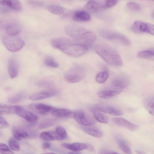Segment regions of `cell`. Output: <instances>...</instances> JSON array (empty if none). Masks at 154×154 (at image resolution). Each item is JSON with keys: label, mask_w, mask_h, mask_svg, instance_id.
<instances>
[{"label": "cell", "mask_w": 154, "mask_h": 154, "mask_svg": "<svg viewBox=\"0 0 154 154\" xmlns=\"http://www.w3.org/2000/svg\"><path fill=\"white\" fill-rule=\"evenodd\" d=\"M29 3L31 5L36 7H40L43 5V3L37 0H29Z\"/></svg>", "instance_id": "cell-42"}, {"label": "cell", "mask_w": 154, "mask_h": 154, "mask_svg": "<svg viewBox=\"0 0 154 154\" xmlns=\"http://www.w3.org/2000/svg\"><path fill=\"white\" fill-rule=\"evenodd\" d=\"M41 138L45 140H61L55 131H45L42 132L40 134Z\"/></svg>", "instance_id": "cell-23"}, {"label": "cell", "mask_w": 154, "mask_h": 154, "mask_svg": "<svg viewBox=\"0 0 154 154\" xmlns=\"http://www.w3.org/2000/svg\"><path fill=\"white\" fill-rule=\"evenodd\" d=\"M89 109L92 112H102L113 116H121L122 112L119 109L112 106L101 104H95L91 106Z\"/></svg>", "instance_id": "cell-8"}, {"label": "cell", "mask_w": 154, "mask_h": 154, "mask_svg": "<svg viewBox=\"0 0 154 154\" xmlns=\"http://www.w3.org/2000/svg\"><path fill=\"white\" fill-rule=\"evenodd\" d=\"M29 109L33 112L41 115H46L54 109L53 107L42 103H34L30 104Z\"/></svg>", "instance_id": "cell-10"}, {"label": "cell", "mask_w": 154, "mask_h": 154, "mask_svg": "<svg viewBox=\"0 0 154 154\" xmlns=\"http://www.w3.org/2000/svg\"><path fill=\"white\" fill-rule=\"evenodd\" d=\"M116 140L118 146L122 151L126 154L131 153V150L126 141L120 137H117Z\"/></svg>", "instance_id": "cell-24"}, {"label": "cell", "mask_w": 154, "mask_h": 154, "mask_svg": "<svg viewBox=\"0 0 154 154\" xmlns=\"http://www.w3.org/2000/svg\"><path fill=\"white\" fill-rule=\"evenodd\" d=\"M132 31L135 33L139 34L146 33L153 35L154 25L152 24L140 21H136L131 27Z\"/></svg>", "instance_id": "cell-7"}, {"label": "cell", "mask_w": 154, "mask_h": 154, "mask_svg": "<svg viewBox=\"0 0 154 154\" xmlns=\"http://www.w3.org/2000/svg\"><path fill=\"white\" fill-rule=\"evenodd\" d=\"M72 42V38L65 37H58L53 39L51 41V43L54 48L59 49L63 45Z\"/></svg>", "instance_id": "cell-22"}, {"label": "cell", "mask_w": 154, "mask_h": 154, "mask_svg": "<svg viewBox=\"0 0 154 154\" xmlns=\"http://www.w3.org/2000/svg\"><path fill=\"white\" fill-rule=\"evenodd\" d=\"M9 10L8 8H7L5 6L0 7V14H4L7 13L8 12Z\"/></svg>", "instance_id": "cell-46"}, {"label": "cell", "mask_w": 154, "mask_h": 154, "mask_svg": "<svg viewBox=\"0 0 154 154\" xmlns=\"http://www.w3.org/2000/svg\"><path fill=\"white\" fill-rule=\"evenodd\" d=\"M37 85L40 87L50 88L53 87L54 84L51 81L43 79L38 81L37 82Z\"/></svg>", "instance_id": "cell-39"}, {"label": "cell", "mask_w": 154, "mask_h": 154, "mask_svg": "<svg viewBox=\"0 0 154 154\" xmlns=\"http://www.w3.org/2000/svg\"><path fill=\"white\" fill-rule=\"evenodd\" d=\"M138 56L141 58L153 60L154 57V49H152L140 51L138 54Z\"/></svg>", "instance_id": "cell-31"}, {"label": "cell", "mask_w": 154, "mask_h": 154, "mask_svg": "<svg viewBox=\"0 0 154 154\" xmlns=\"http://www.w3.org/2000/svg\"><path fill=\"white\" fill-rule=\"evenodd\" d=\"M0 153L5 154H13V152L5 144L0 143Z\"/></svg>", "instance_id": "cell-40"}, {"label": "cell", "mask_w": 154, "mask_h": 154, "mask_svg": "<svg viewBox=\"0 0 154 154\" xmlns=\"http://www.w3.org/2000/svg\"><path fill=\"white\" fill-rule=\"evenodd\" d=\"M85 8L87 9L93 11H97L105 9L106 8L105 5L94 1L88 2L85 5Z\"/></svg>", "instance_id": "cell-29"}, {"label": "cell", "mask_w": 154, "mask_h": 154, "mask_svg": "<svg viewBox=\"0 0 154 154\" xmlns=\"http://www.w3.org/2000/svg\"><path fill=\"white\" fill-rule=\"evenodd\" d=\"M136 152L138 154H144L145 153L144 152H143L138 150H136Z\"/></svg>", "instance_id": "cell-48"}, {"label": "cell", "mask_w": 154, "mask_h": 154, "mask_svg": "<svg viewBox=\"0 0 154 154\" xmlns=\"http://www.w3.org/2000/svg\"><path fill=\"white\" fill-rule=\"evenodd\" d=\"M100 33L102 37L106 39L118 41L126 45H128L130 44V42L128 38L121 33L106 30H102Z\"/></svg>", "instance_id": "cell-6"}, {"label": "cell", "mask_w": 154, "mask_h": 154, "mask_svg": "<svg viewBox=\"0 0 154 154\" xmlns=\"http://www.w3.org/2000/svg\"><path fill=\"white\" fill-rule=\"evenodd\" d=\"M2 42L6 48L12 52L20 51L24 45V41L17 35L5 37L3 39Z\"/></svg>", "instance_id": "cell-5"}, {"label": "cell", "mask_w": 154, "mask_h": 154, "mask_svg": "<svg viewBox=\"0 0 154 154\" xmlns=\"http://www.w3.org/2000/svg\"><path fill=\"white\" fill-rule=\"evenodd\" d=\"M89 49L86 46L70 42L63 45L59 50L69 56L78 57L86 54Z\"/></svg>", "instance_id": "cell-3"}, {"label": "cell", "mask_w": 154, "mask_h": 154, "mask_svg": "<svg viewBox=\"0 0 154 154\" xmlns=\"http://www.w3.org/2000/svg\"><path fill=\"white\" fill-rule=\"evenodd\" d=\"M127 7L133 11H138L140 9V6L137 3L133 2H129L126 4Z\"/></svg>", "instance_id": "cell-41"}, {"label": "cell", "mask_w": 154, "mask_h": 154, "mask_svg": "<svg viewBox=\"0 0 154 154\" xmlns=\"http://www.w3.org/2000/svg\"><path fill=\"white\" fill-rule=\"evenodd\" d=\"M17 140L14 137H11L9 140V146L12 150L14 151H18L20 149L19 144Z\"/></svg>", "instance_id": "cell-35"}, {"label": "cell", "mask_w": 154, "mask_h": 154, "mask_svg": "<svg viewBox=\"0 0 154 154\" xmlns=\"http://www.w3.org/2000/svg\"><path fill=\"white\" fill-rule=\"evenodd\" d=\"M8 126L7 122L0 115V128H7Z\"/></svg>", "instance_id": "cell-44"}, {"label": "cell", "mask_w": 154, "mask_h": 154, "mask_svg": "<svg viewBox=\"0 0 154 154\" xmlns=\"http://www.w3.org/2000/svg\"><path fill=\"white\" fill-rule=\"evenodd\" d=\"M120 92L114 90H103L99 91L97 94L98 96L101 98L109 99L118 95Z\"/></svg>", "instance_id": "cell-28"}, {"label": "cell", "mask_w": 154, "mask_h": 154, "mask_svg": "<svg viewBox=\"0 0 154 154\" xmlns=\"http://www.w3.org/2000/svg\"><path fill=\"white\" fill-rule=\"evenodd\" d=\"M94 50L99 56L109 64L116 66H120L122 65L121 56L110 46L105 44H99L95 46Z\"/></svg>", "instance_id": "cell-2"}, {"label": "cell", "mask_w": 154, "mask_h": 154, "mask_svg": "<svg viewBox=\"0 0 154 154\" xmlns=\"http://www.w3.org/2000/svg\"><path fill=\"white\" fill-rule=\"evenodd\" d=\"M24 97V93H19L10 97L8 99L9 102L12 103H17L20 101Z\"/></svg>", "instance_id": "cell-38"}, {"label": "cell", "mask_w": 154, "mask_h": 154, "mask_svg": "<svg viewBox=\"0 0 154 154\" xmlns=\"http://www.w3.org/2000/svg\"></svg>", "instance_id": "cell-49"}, {"label": "cell", "mask_w": 154, "mask_h": 154, "mask_svg": "<svg viewBox=\"0 0 154 154\" xmlns=\"http://www.w3.org/2000/svg\"><path fill=\"white\" fill-rule=\"evenodd\" d=\"M0 5L16 11L20 10L22 8L21 4L18 0H0Z\"/></svg>", "instance_id": "cell-20"}, {"label": "cell", "mask_w": 154, "mask_h": 154, "mask_svg": "<svg viewBox=\"0 0 154 154\" xmlns=\"http://www.w3.org/2000/svg\"><path fill=\"white\" fill-rule=\"evenodd\" d=\"M117 2V0H105V6L106 7H112L116 5Z\"/></svg>", "instance_id": "cell-43"}, {"label": "cell", "mask_w": 154, "mask_h": 154, "mask_svg": "<svg viewBox=\"0 0 154 154\" xmlns=\"http://www.w3.org/2000/svg\"><path fill=\"white\" fill-rule=\"evenodd\" d=\"M47 9L49 12L55 15L61 14L64 11V9L63 7L56 5H49L47 6Z\"/></svg>", "instance_id": "cell-30"}, {"label": "cell", "mask_w": 154, "mask_h": 154, "mask_svg": "<svg viewBox=\"0 0 154 154\" xmlns=\"http://www.w3.org/2000/svg\"><path fill=\"white\" fill-rule=\"evenodd\" d=\"M85 71L84 68L79 65H75L65 73L64 78L68 82L75 83L79 82L85 77Z\"/></svg>", "instance_id": "cell-4"}, {"label": "cell", "mask_w": 154, "mask_h": 154, "mask_svg": "<svg viewBox=\"0 0 154 154\" xmlns=\"http://www.w3.org/2000/svg\"><path fill=\"white\" fill-rule=\"evenodd\" d=\"M112 121L115 124L123 127L131 131H135L138 129L139 128L138 126L123 118L115 117L112 119Z\"/></svg>", "instance_id": "cell-14"}, {"label": "cell", "mask_w": 154, "mask_h": 154, "mask_svg": "<svg viewBox=\"0 0 154 154\" xmlns=\"http://www.w3.org/2000/svg\"><path fill=\"white\" fill-rule=\"evenodd\" d=\"M100 154H117L118 153L112 150L106 149H102L100 151Z\"/></svg>", "instance_id": "cell-45"}, {"label": "cell", "mask_w": 154, "mask_h": 154, "mask_svg": "<svg viewBox=\"0 0 154 154\" xmlns=\"http://www.w3.org/2000/svg\"><path fill=\"white\" fill-rule=\"evenodd\" d=\"M57 122V120L55 119H47L40 123L38 126V128L40 129L46 128L55 125Z\"/></svg>", "instance_id": "cell-34"}, {"label": "cell", "mask_w": 154, "mask_h": 154, "mask_svg": "<svg viewBox=\"0 0 154 154\" xmlns=\"http://www.w3.org/2000/svg\"><path fill=\"white\" fill-rule=\"evenodd\" d=\"M154 100L153 96H150L145 98L143 101L144 107L148 112L153 116Z\"/></svg>", "instance_id": "cell-25"}, {"label": "cell", "mask_w": 154, "mask_h": 154, "mask_svg": "<svg viewBox=\"0 0 154 154\" xmlns=\"http://www.w3.org/2000/svg\"><path fill=\"white\" fill-rule=\"evenodd\" d=\"M53 116L60 118H64L69 116L72 114L71 111L66 109H54L51 112Z\"/></svg>", "instance_id": "cell-26"}, {"label": "cell", "mask_w": 154, "mask_h": 154, "mask_svg": "<svg viewBox=\"0 0 154 154\" xmlns=\"http://www.w3.org/2000/svg\"><path fill=\"white\" fill-rule=\"evenodd\" d=\"M7 33L9 36H15L19 34L21 31L20 26L14 23L7 24L5 26Z\"/></svg>", "instance_id": "cell-17"}, {"label": "cell", "mask_w": 154, "mask_h": 154, "mask_svg": "<svg viewBox=\"0 0 154 154\" xmlns=\"http://www.w3.org/2000/svg\"><path fill=\"white\" fill-rule=\"evenodd\" d=\"M61 145L64 148L75 152H78L88 148L87 145L80 143H63Z\"/></svg>", "instance_id": "cell-18"}, {"label": "cell", "mask_w": 154, "mask_h": 154, "mask_svg": "<svg viewBox=\"0 0 154 154\" xmlns=\"http://www.w3.org/2000/svg\"><path fill=\"white\" fill-rule=\"evenodd\" d=\"M15 113L30 123H34L38 119V117L35 114L18 106Z\"/></svg>", "instance_id": "cell-11"}, {"label": "cell", "mask_w": 154, "mask_h": 154, "mask_svg": "<svg viewBox=\"0 0 154 154\" xmlns=\"http://www.w3.org/2000/svg\"><path fill=\"white\" fill-rule=\"evenodd\" d=\"M66 33L71 38L74 44L90 48L96 41L97 37L92 31L75 24H69L65 28Z\"/></svg>", "instance_id": "cell-1"}, {"label": "cell", "mask_w": 154, "mask_h": 154, "mask_svg": "<svg viewBox=\"0 0 154 154\" xmlns=\"http://www.w3.org/2000/svg\"><path fill=\"white\" fill-rule=\"evenodd\" d=\"M73 20L77 22H86L91 19L90 14L83 10H78L75 11L72 16Z\"/></svg>", "instance_id": "cell-16"}, {"label": "cell", "mask_w": 154, "mask_h": 154, "mask_svg": "<svg viewBox=\"0 0 154 154\" xmlns=\"http://www.w3.org/2000/svg\"><path fill=\"white\" fill-rule=\"evenodd\" d=\"M44 62L46 66L50 67L55 68L59 66L58 64L53 59L50 57H46L44 59Z\"/></svg>", "instance_id": "cell-36"}, {"label": "cell", "mask_w": 154, "mask_h": 154, "mask_svg": "<svg viewBox=\"0 0 154 154\" xmlns=\"http://www.w3.org/2000/svg\"><path fill=\"white\" fill-rule=\"evenodd\" d=\"M108 77V72L105 70L98 73L96 76L95 80L98 83H103L106 81Z\"/></svg>", "instance_id": "cell-32"}, {"label": "cell", "mask_w": 154, "mask_h": 154, "mask_svg": "<svg viewBox=\"0 0 154 154\" xmlns=\"http://www.w3.org/2000/svg\"><path fill=\"white\" fill-rule=\"evenodd\" d=\"M55 131L60 137L61 140L65 139L67 134L66 130L64 128L60 126L56 127Z\"/></svg>", "instance_id": "cell-37"}, {"label": "cell", "mask_w": 154, "mask_h": 154, "mask_svg": "<svg viewBox=\"0 0 154 154\" xmlns=\"http://www.w3.org/2000/svg\"><path fill=\"white\" fill-rule=\"evenodd\" d=\"M8 71L10 77L14 79L17 77L19 71V66L17 60L11 58L8 61Z\"/></svg>", "instance_id": "cell-15"}, {"label": "cell", "mask_w": 154, "mask_h": 154, "mask_svg": "<svg viewBox=\"0 0 154 154\" xmlns=\"http://www.w3.org/2000/svg\"><path fill=\"white\" fill-rule=\"evenodd\" d=\"M58 92L52 89L34 93L31 94L29 99L32 100H43L56 95Z\"/></svg>", "instance_id": "cell-12"}, {"label": "cell", "mask_w": 154, "mask_h": 154, "mask_svg": "<svg viewBox=\"0 0 154 154\" xmlns=\"http://www.w3.org/2000/svg\"><path fill=\"white\" fill-rule=\"evenodd\" d=\"M51 146V144L48 142H44L42 144V147L45 149L49 148Z\"/></svg>", "instance_id": "cell-47"}, {"label": "cell", "mask_w": 154, "mask_h": 154, "mask_svg": "<svg viewBox=\"0 0 154 154\" xmlns=\"http://www.w3.org/2000/svg\"><path fill=\"white\" fill-rule=\"evenodd\" d=\"M73 117L78 123L83 126H91L95 123L94 120L81 109L75 111L73 113Z\"/></svg>", "instance_id": "cell-9"}, {"label": "cell", "mask_w": 154, "mask_h": 154, "mask_svg": "<svg viewBox=\"0 0 154 154\" xmlns=\"http://www.w3.org/2000/svg\"><path fill=\"white\" fill-rule=\"evenodd\" d=\"M80 127L83 131L94 137L100 138L103 136L102 132L97 128L90 127L89 126L82 125Z\"/></svg>", "instance_id": "cell-19"}, {"label": "cell", "mask_w": 154, "mask_h": 154, "mask_svg": "<svg viewBox=\"0 0 154 154\" xmlns=\"http://www.w3.org/2000/svg\"><path fill=\"white\" fill-rule=\"evenodd\" d=\"M94 117L98 122L105 124L107 123L108 120L107 117L103 114L98 112H92Z\"/></svg>", "instance_id": "cell-33"}, {"label": "cell", "mask_w": 154, "mask_h": 154, "mask_svg": "<svg viewBox=\"0 0 154 154\" xmlns=\"http://www.w3.org/2000/svg\"><path fill=\"white\" fill-rule=\"evenodd\" d=\"M130 83V79L128 76L121 75L117 76L113 79L112 85L116 88L122 89L127 87Z\"/></svg>", "instance_id": "cell-13"}, {"label": "cell", "mask_w": 154, "mask_h": 154, "mask_svg": "<svg viewBox=\"0 0 154 154\" xmlns=\"http://www.w3.org/2000/svg\"><path fill=\"white\" fill-rule=\"evenodd\" d=\"M17 106L0 104V115L15 113Z\"/></svg>", "instance_id": "cell-27"}, {"label": "cell", "mask_w": 154, "mask_h": 154, "mask_svg": "<svg viewBox=\"0 0 154 154\" xmlns=\"http://www.w3.org/2000/svg\"><path fill=\"white\" fill-rule=\"evenodd\" d=\"M12 133L14 137L17 140H21L29 137L28 133L22 129L14 127L12 129Z\"/></svg>", "instance_id": "cell-21"}]
</instances>
